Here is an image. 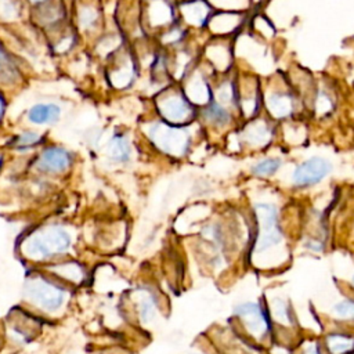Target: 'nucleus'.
<instances>
[{"mask_svg": "<svg viewBox=\"0 0 354 354\" xmlns=\"http://www.w3.org/2000/svg\"><path fill=\"white\" fill-rule=\"evenodd\" d=\"M71 246V238L59 227H48L32 234L24 245L26 256L35 260L48 259L57 253L66 252Z\"/></svg>", "mask_w": 354, "mask_h": 354, "instance_id": "1", "label": "nucleus"}, {"mask_svg": "<svg viewBox=\"0 0 354 354\" xmlns=\"http://www.w3.org/2000/svg\"><path fill=\"white\" fill-rule=\"evenodd\" d=\"M148 136L162 152L171 156H183L189 147L188 131L166 122L153 123L148 130Z\"/></svg>", "mask_w": 354, "mask_h": 354, "instance_id": "2", "label": "nucleus"}, {"mask_svg": "<svg viewBox=\"0 0 354 354\" xmlns=\"http://www.w3.org/2000/svg\"><path fill=\"white\" fill-rule=\"evenodd\" d=\"M259 221V238L256 241V252H264L282 241V232L278 224V212L274 205L259 203L254 207Z\"/></svg>", "mask_w": 354, "mask_h": 354, "instance_id": "3", "label": "nucleus"}, {"mask_svg": "<svg viewBox=\"0 0 354 354\" xmlns=\"http://www.w3.org/2000/svg\"><path fill=\"white\" fill-rule=\"evenodd\" d=\"M25 296L35 306L48 313L58 310L65 301V290L41 278H35L26 283Z\"/></svg>", "mask_w": 354, "mask_h": 354, "instance_id": "4", "label": "nucleus"}, {"mask_svg": "<svg viewBox=\"0 0 354 354\" xmlns=\"http://www.w3.org/2000/svg\"><path fill=\"white\" fill-rule=\"evenodd\" d=\"M235 315L242 321L248 332L256 339H263L270 330V318L263 307L256 301L238 304L235 307Z\"/></svg>", "mask_w": 354, "mask_h": 354, "instance_id": "5", "label": "nucleus"}, {"mask_svg": "<svg viewBox=\"0 0 354 354\" xmlns=\"http://www.w3.org/2000/svg\"><path fill=\"white\" fill-rule=\"evenodd\" d=\"M330 170L332 166L326 159L321 156H313L296 167L292 176V181L297 187L315 185L322 181Z\"/></svg>", "mask_w": 354, "mask_h": 354, "instance_id": "6", "label": "nucleus"}, {"mask_svg": "<svg viewBox=\"0 0 354 354\" xmlns=\"http://www.w3.org/2000/svg\"><path fill=\"white\" fill-rule=\"evenodd\" d=\"M159 112L166 123L188 122L194 116V108L183 93H173L159 101Z\"/></svg>", "mask_w": 354, "mask_h": 354, "instance_id": "7", "label": "nucleus"}, {"mask_svg": "<svg viewBox=\"0 0 354 354\" xmlns=\"http://www.w3.org/2000/svg\"><path fill=\"white\" fill-rule=\"evenodd\" d=\"M71 165L69 153L62 148H47L39 158L37 166L40 170L50 171V173H59L64 171Z\"/></svg>", "mask_w": 354, "mask_h": 354, "instance_id": "8", "label": "nucleus"}, {"mask_svg": "<svg viewBox=\"0 0 354 354\" xmlns=\"http://www.w3.org/2000/svg\"><path fill=\"white\" fill-rule=\"evenodd\" d=\"M243 138L254 147L267 145V142L271 140V129L263 120L250 122L243 130Z\"/></svg>", "mask_w": 354, "mask_h": 354, "instance_id": "9", "label": "nucleus"}, {"mask_svg": "<svg viewBox=\"0 0 354 354\" xmlns=\"http://www.w3.org/2000/svg\"><path fill=\"white\" fill-rule=\"evenodd\" d=\"M325 347L329 354H350L354 351V337L346 333H329L325 339Z\"/></svg>", "mask_w": 354, "mask_h": 354, "instance_id": "10", "label": "nucleus"}, {"mask_svg": "<svg viewBox=\"0 0 354 354\" xmlns=\"http://www.w3.org/2000/svg\"><path fill=\"white\" fill-rule=\"evenodd\" d=\"M293 98L288 94L274 93L267 98V108L275 118H286L293 112Z\"/></svg>", "mask_w": 354, "mask_h": 354, "instance_id": "11", "label": "nucleus"}, {"mask_svg": "<svg viewBox=\"0 0 354 354\" xmlns=\"http://www.w3.org/2000/svg\"><path fill=\"white\" fill-rule=\"evenodd\" d=\"M59 108L53 104H37L30 108L28 118L32 123L36 124H43V123H50L55 122L59 118Z\"/></svg>", "mask_w": 354, "mask_h": 354, "instance_id": "12", "label": "nucleus"}, {"mask_svg": "<svg viewBox=\"0 0 354 354\" xmlns=\"http://www.w3.org/2000/svg\"><path fill=\"white\" fill-rule=\"evenodd\" d=\"M185 97L188 101L196 102V104L209 102L210 101V90L207 87V83L201 77H195L185 88Z\"/></svg>", "mask_w": 354, "mask_h": 354, "instance_id": "13", "label": "nucleus"}, {"mask_svg": "<svg viewBox=\"0 0 354 354\" xmlns=\"http://www.w3.org/2000/svg\"><path fill=\"white\" fill-rule=\"evenodd\" d=\"M181 11L185 17V19L189 22V24H194V25H202L207 15H209V10H207V6L205 3H191V4H183L181 6Z\"/></svg>", "mask_w": 354, "mask_h": 354, "instance_id": "14", "label": "nucleus"}, {"mask_svg": "<svg viewBox=\"0 0 354 354\" xmlns=\"http://www.w3.org/2000/svg\"><path fill=\"white\" fill-rule=\"evenodd\" d=\"M203 115L210 123H213L216 126H224L231 119L230 112L218 102H210L209 106L205 109Z\"/></svg>", "mask_w": 354, "mask_h": 354, "instance_id": "15", "label": "nucleus"}, {"mask_svg": "<svg viewBox=\"0 0 354 354\" xmlns=\"http://www.w3.org/2000/svg\"><path fill=\"white\" fill-rule=\"evenodd\" d=\"M109 155L116 160H127L130 156V145L124 137H115L109 144Z\"/></svg>", "mask_w": 354, "mask_h": 354, "instance_id": "16", "label": "nucleus"}, {"mask_svg": "<svg viewBox=\"0 0 354 354\" xmlns=\"http://www.w3.org/2000/svg\"><path fill=\"white\" fill-rule=\"evenodd\" d=\"M272 317L283 325H292L293 324V318L290 314V308L288 306V303L282 299H275L272 301Z\"/></svg>", "mask_w": 354, "mask_h": 354, "instance_id": "17", "label": "nucleus"}, {"mask_svg": "<svg viewBox=\"0 0 354 354\" xmlns=\"http://www.w3.org/2000/svg\"><path fill=\"white\" fill-rule=\"evenodd\" d=\"M332 314L344 321H354V300L344 299L332 307Z\"/></svg>", "mask_w": 354, "mask_h": 354, "instance_id": "18", "label": "nucleus"}, {"mask_svg": "<svg viewBox=\"0 0 354 354\" xmlns=\"http://www.w3.org/2000/svg\"><path fill=\"white\" fill-rule=\"evenodd\" d=\"M282 162L279 159H275V158H271V159H264L259 163H256L252 169V171L256 174V176H260V177H264V176H271L274 174L279 167H281Z\"/></svg>", "mask_w": 354, "mask_h": 354, "instance_id": "19", "label": "nucleus"}, {"mask_svg": "<svg viewBox=\"0 0 354 354\" xmlns=\"http://www.w3.org/2000/svg\"><path fill=\"white\" fill-rule=\"evenodd\" d=\"M55 272H58L59 275H62V277H65V278H68L71 281H75V282H79L83 278L82 268L77 264H73V263L62 264V266L57 267Z\"/></svg>", "mask_w": 354, "mask_h": 354, "instance_id": "20", "label": "nucleus"}, {"mask_svg": "<svg viewBox=\"0 0 354 354\" xmlns=\"http://www.w3.org/2000/svg\"><path fill=\"white\" fill-rule=\"evenodd\" d=\"M155 308H156V304H155L153 297L149 296V295L144 296L140 300V317H141V319L144 322L151 321L155 315Z\"/></svg>", "mask_w": 354, "mask_h": 354, "instance_id": "21", "label": "nucleus"}, {"mask_svg": "<svg viewBox=\"0 0 354 354\" xmlns=\"http://www.w3.org/2000/svg\"><path fill=\"white\" fill-rule=\"evenodd\" d=\"M14 76V68L7 59V57L0 50V80L1 82H10Z\"/></svg>", "mask_w": 354, "mask_h": 354, "instance_id": "22", "label": "nucleus"}, {"mask_svg": "<svg viewBox=\"0 0 354 354\" xmlns=\"http://www.w3.org/2000/svg\"><path fill=\"white\" fill-rule=\"evenodd\" d=\"M41 140V137L37 133H32V131H25L22 134H19L15 140V145L18 147H29L32 144H36Z\"/></svg>", "mask_w": 354, "mask_h": 354, "instance_id": "23", "label": "nucleus"}, {"mask_svg": "<svg viewBox=\"0 0 354 354\" xmlns=\"http://www.w3.org/2000/svg\"><path fill=\"white\" fill-rule=\"evenodd\" d=\"M234 97H235V90L231 83L225 82L224 84H221L218 87V98H220L221 104H230L234 100Z\"/></svg>", "mask_w": 354, "mask_h": 354, "instance_id": "24", "label": "nucleus"}, {"mask_svg": "<svg viewBox=\"0 0 354 354\" xmlns=\"http://www.w3.org/2000/svg\"><path fill=\"white\" fill-rule=\"evenodd\" d=\"M303 354H321V350L318 347L317 343H311L308 344L306 348H304V353Z\"/></svg>", "mask_w": 354, "mask_h": 354, "instance_id": "25", "label": "nucleus"}, {"mask_svg": "<svg viewBox=\"0 0 354 354\" xmlns=\"http://www.w3.org/2000/svg\"><path fill=\"white\" fill-rule=\"evenodd\" d=\"M185 354H205L203 351H201V350H196V348H192V350H189L188 353H185Z\"/></svg>", "mask_w": 354, "mask_h": 354, "instance_id": "26", "label": "nucleus"}, {"mask_svg": "<svg viewBox=\"0 0 354 354\" xmlns=\"http://www.w3.org/2000/svg\"><path fill=\"white\" fill-rule=\"evenodd\" d=\"M249 101H250V102H256L254 98H249ZM246 102H248V100H242V104H246Z\"/></svg>", "mask_w": 354, "mask_h": 354, "instance_id": "27", "label": "nucleus"}, {"mask_svg": "<svg viewBox=\"0 0 354 354\" xmlns=\"http://www.w3.org/2000/svg\"><path fill=\"white\" fill-rule=\"evenodd\" d=\"M115 75H119V76H122V72L119 71V72H118V73H115ZM123 76H124V77H127V79L130 80V75H124V73H123Z\"/></svg>", "mask_w": 354, "mask_h": 354, "instance_id": "28", "label": "nucleus"}, {"mask_svg": "<svg viewBox=\"0 0 354 354\" xmlns=\"http://www.w3.org/2000/svg\"><path fill=\"white\" fill-rule=\"evenodd\" d=\"M1 113H3V101L0 98V116H1Z\"/></svg>", "mask_w": 354, "mask_h": 354, "instance_id": "29", "label": "nucleus"}, {"mask_svg": "<svg viewBox=\"0 0 354 354\" xmlns=\"http://www.w3.org/2000/svg\"><path fill=\"white\" fill-rule=\"evenodd\" d=\"M351 283H353V286H354V275H353V279H351Z\"/></svg>", "mask_w": 354, "mask_h": 354, "instance_id": "30", "label": "nucleus"}, {"mask_svg": "<svg viewBox=\"0 0 354 354\" xmlns=\"http://www.w3.org/2000/svg\"><path fill=\"white\" fill-rule=\"evenodd\" d=\"M350 354H354V353H350Z\"/></svg>", "mask_w": 354, "mask_h": 354, "instance_id": "31", "label": "nucleus"}]
</instances>
